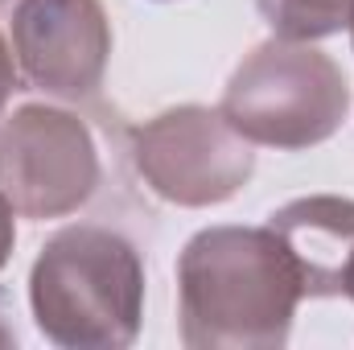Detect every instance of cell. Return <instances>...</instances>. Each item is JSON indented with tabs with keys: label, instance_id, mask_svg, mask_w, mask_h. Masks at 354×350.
Returning a JSON list of instances; mask_svg holds the SVG:
<instances>
[{
	"label": "cell",
	"instance_id": "obj_7",
	"mask_svg": "<svg viewBox=\"0 0 354 350\" xmlns=\"http://www.w3.org/2000/svg\"><path fill=\"white\" fill-rule=\"evenodd\" d=\"M268 227L288 248L305 297H346V276L354 268V198H297L272 210Z\"/></svg>",
	"mask_w": 354,
	"mask_h": 350
},
{
	"label": "cell",
	"instance_id": "obj_10",
	"mask_svg": "<svg viewBox=\"0 0 354 350\" xmlns=\"http://www.w3.org/2000/svg\"><path fill=\"white\" fill-rule=\"evenodd\" d=\"M12 206L4 202V194H0V268L8 264V256H12V243H17V227H12Z\"/></svg>",
	"mask_w": 354,
	"mask_h": 350
},
{
	"label": "cell",
	"instance_id": "obj_8",
	"mask_svg": "<svg viewBox=\"0 0 354 350\" xmlns=\"http://www.w3.org/2000/svg\"><path fill=\"white\" fill-rule=\"evenodd\" d=\"M256 8L276 37H292V42L334 37L354 17V0H256Z\"/></svg>",
	"mask_w": 354,
	"mask_h": 350
},
{
	"label": "cell",
	"instance_id": "obj_5",
	"mask_svg": "<svg viewBox=\"0 0 354 350\" xmlns=\"http://www.w3.org/2000/svg\"><path fill=\"white\" fill-rule=\"evenodd\" d=\"M103 185V157L83 116L25 103L0 120V194L21 219H66Z\"/></svg>",
	"mask_w": 354,
	"mask_h": 350
},
{
	"label": "cell",
	"instance_id": "obj_12",
	"mask_svg": "<svg viewBox=\"0 0 354 350\" xmlns=\"http://www.w3.org/2000/svg\"><path fill=\"white\" fill-rule=\"evenodd\" d=\"M346 297L354 301V268H351V276H346Z\"/></svg>",
	"mask_w": 354,
	"mask_h": 350
},
{
	"label": "cell",
	"instance_id": "obj_9",
	"mask_svg": "<svg viewBox=\"0 0 354 350\" xmlns=\"http://www.w3.org/2000/svg\"><path fill=\"white\" fill-rule=\"evenodd\" d=\"M17 83H21V75H17V58H12V46H8L4 33H0V111H4L8 95L17 91Z\"/></svg>",
	"mask_w": 354,
	"mask_h": 350
},
{
	"label": "cell",
	"instance_id": "obj_1",
	"mask_svg": "<svg viewBox=\"0 0 354 350\" xmlns=\"http://www.w3.org/2000/svg\"><path fill=\"white\" fill-rule=\"evenodd\" d=\"M305 301L272 227H206L177 256V322L189 350H280Z\"/></svg>",
	"mask_w": 354,
	"mask_h": 350
},
{
	"label": "cell",
	"instance_id": "obj_11",
	"mask_svg": "<svg viewBox=\"0 0 354 350\" xmlns=\"http://www.w3.org/2000/svg\"><path fill=\"white\" fill-rule=\"evenodd\" d=\"M0 347H17V334H12V326L4 322V309H0Z\"/></svg>",
	"mask_w": 354,
	"mask_h": 350
},
{
	"label": "cell",
	"instance_id": "obj_6",
	"mask_svg": "<svg viewBox=\"0 0 354 350\" xmlns=\"http://www.w3.org/2000/svg\"><path fill=\"white\" fill-rule=\"evenodd\" d=\"M8 46L29 91L83 103L103 87L115 33L103 0H17Z\"/></svg>",
	"mask_w": 354,
	"mask_h": 350
},
{
	"label": "cell",
	"instance_id": "obj_13",
	"mask_svg": "<svg viewBox=\"0 0 354 350\" xmlns=\"http://www.w3.org/2000/svg\"><path fill=\"white\" fill-rule=\"evenodd\" d=\"M346 29H351V42H354V17H351V25H346Z\"/></svg>",
	"mask_w": 354,
	"mask_h": 350
},
{
	"label": "cell",
	"instance_id": "obj_2",
	"mask_svg": "<svg viewBox=\"0 0 354 350\" xmlns=\"http://www.w3.org/2000/svg\"><path fill=\"white\" fill-rule=\"evenodd\" d=\"M37 330L71 350L132 347L145 317L140 248L103 223H75L50 235L29 272Z\"/></svg>",
	"mask_w": 354,
	"mask_h": 350
},
{
	"label": "cell",
	"instance_id": "obj_4",
	"mask_svg": "<svg viewBox=\"0 0 354 350\" xmlns=\"http://www.w3.org/2000/svg\"><path fill=\"white\" fill-rule=\"evenodd\" d=\"M128 157L140 181L174 206H218L235 198L252 174L256 153L218 107L181 103L128 132Z\"/></svg>",
	"mask_w": 354,
	"mask_h": 350
},
{
	"label": "cell",
	"instance_id": "obj_3",
	"mask_svg": "<svg viewBox=\"0 0 354 350\" xmlns=\"http://www.w3.org/2000/svg\"><path fill=\"white\" fill-rule=\"evenodd\" d=\"M218 111L243 140L297 153L330 140L346 124L351 83L313 42L272 37L235 66Z\"/></svg>",
	"mask_w": 354,
	"mask_h": 350
},
{
	"label": "cell",
	"instance_id": "obj_14",
	"mask_svg": "<svg viewBox=\"0 0 354 350\" xmlns=\"http://www.w3.org/2000/svg\"><path fill=\"white\" fill-rule=\"evenodd\" d=\"M0 4H8V0H0Z\"/></svg>",
	"mask_w": 354,
	"mask_h": 350
}]
</instances>
